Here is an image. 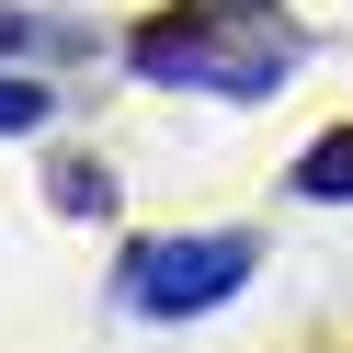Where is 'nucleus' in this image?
<instances>
[{
  "label": "nucleus",
  "instance_id": "nucleus-1",
  "mask_svg": "<svg viewBox=\"0 0 353 353\" xmlns=\"http://www.w3.org/2000/svg\"><path fill=\"white\" fill-rule=\"evenodd\" d=\"M262 274V239L251 228H205V239H137L114 262V296L137 319H194V307H228L239 285Z\"/></svg>",
  "mask_w": 353,
  "mask_h": 353
},
{
  "label": "nucleus",
  "instance_id": "nucleus-2",
  "mask_svg": "<svg viewBox=\"0 0 353 353\" xmlns=\"http://www.w3.org/2000/svg\"><path fill=\"white\" fill-rule=\"evenodd\" d=\"M125 57H137L148 80H194V92H216V103H262V92L307 57V34H296V23H262L251 46H228L216 23H148Z\"/></svg>",
  "mask_w": 353,
  "mask_h": 353
},
{
  "label": "nucleus",
  "instance_id": "nucleus-3",
  "mask_svg": "<svg viewBox=\"0 0 353 353\" xmlns=\"http://www.w3.org/2000/svg\"><path fill=\"white\" fill-rule=\"evenodd\" d=\"M296 194H319V205H353V125H330V137L296 160Z\"/></svg>",
  "mask_w": 353,
  "mask_h": 353
},
{
  "label": "nucleus",
  "instance_id": "nucleus-4",
  "mask_svg": "<svg viewBox=\"0 0 353 353\" xmlns=\"http://www.w3.org/2000/svg\"><path fill=\"white\" fill-rule=\"evenodd\" d=\"M46 114H57V92H46V80L0 69V137H46Z\"/></svg>",
  "mask_w": 353,
  "mask_h": 353
},
{
  "label": "nucleus",
  "instance_id": "nucleus-5",
  "mask_svg": "<svg viewBox=\"0 0 353 353\" xmlns=\"http://www.w3.org/2000/svg\"><path fill=\"white\" fill-rule=\"evenodd\" d=\"M57 205H69V216H92V205H114V171H92V160H69V171H57Z\"/></svg>",
  "mask_w": 353,
  "mask_h": 353
}]
</instances>
